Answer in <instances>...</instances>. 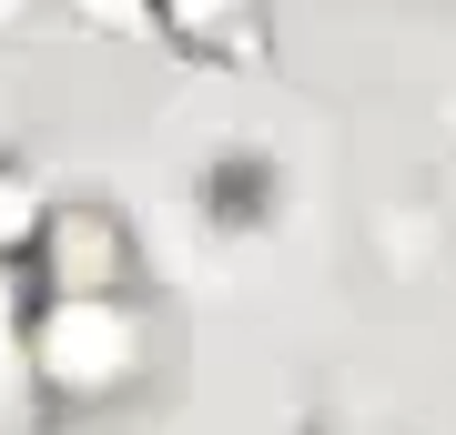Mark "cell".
I'll use <instances>...</instances> for the list:
<instances>
[{"label":"cell","instance_id":"obj_1","mask_svg":"<svg viewBox=\"0 0 456 435\" xmlns=\"http://www.w3.org/2000/svg\"><path fill=\"white\" fill-rule=\"evenodd\" d=\"M163 365V324L142 294H92V304H31L20 324V375L51 415H122Z\"/></svg>","mask_w":456,"mask_h":435},{"label":"cell","instance_id":"obj_2","mask_svg":"<svg viewBox=\"0 0 456 435\" xmlns=\"http://www.w3.org/2000/svg\"><path fill=\"white\" fill-rule=\"evenodd\" d=\"M31 304H92V294H142V243H132L122 203L102 193H71L51 203V223L31 243Z\"/></svg>","mask_w":456,"mask_h":435},{"label":"cell","instance_id":"obj_3","mask_svg":"<svg viewBox=\"0 0 456 435\" xmlns=\"http://www.w3.org/2000/svg\"><path fill=\"white\" fill-rule=\"evenodd\" d=\"M152 20H163V41L183 61H264V0H152Z\"/></svg>","mask_w":456,"mask_h":435},{"label":"cell","instance_id":"obj_4","mask_svg":"<svg viewBox=\"0 0 456 435\" xmlns=\"http://www.w3.org/2000/svg\"><path fill=\"white\" fill-rule=\"evenodd\" d=\"M274 193H284V182H274L264 152H213L203 162V213L224 233H264V223H274Z\"/></svg>","mask_w":456,"mask_h":435},{"label":"cell","instance_id":"obj_5","mask_svg":"<svg viewBox=\"0 0 456 435\" xmlns=\"http://www.w3.org/2000/svg\"><path fill=\"white\" fill-rule=\"evenodd\" d=\"M41 223H51V193L20 173V162H0V274H20V263H31Z\"/></svg>","mask_w":456,"mask_h":435},{"label":"cell","instance_id":"obj_6","mask_svg":"<svg viewBox=\"0 0 456 435\" xmlns=\"http://www.w3.org/2000/svg\"><path fill=\"white\" fill-rule=\"evenodd\" d=\"M314 435H355V425H314Z\"/></svg>","mask_w":456,"mask_h":435}]
</instances>
